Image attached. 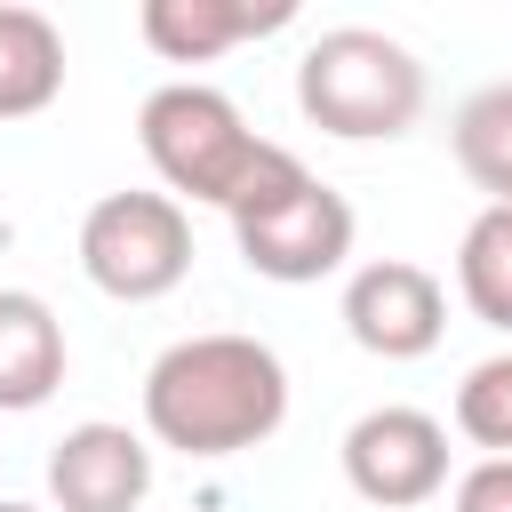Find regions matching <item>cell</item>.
<instances>
[{"mask_svg": "<svg viewBox=\"0 0 512 512\" xmlns=\"http://www.w3.org/2000/svg\"><path fill=\"white\" fill-rule=\"evenodd\" d=\"M280 416H288V368L256 336H232V328L176 336L144 368V432L160 448L240 456V448H264Z\"/></svg>", "mask_w": 512, "mask_h": 512, "instance_id": "obj_1", "label": "cell"}, {"mask_svg": "<svg viewBox=\"0 0 512 512\" xmlns=\"http://www.w3.org/2000/svg\"><path fill=\"white\" fill-rule=\"evenodd\" d=\"M136 144H144V160L160 168L168 192L208 200L224 216H248V208H264V200H280V192H296L312 176L288 144L256 136L240 120V104L224 88H208V80L152 88L144 112H136Z\"/></svg>", "mask_w": 512, "mask_h": 512, "instance_id": "obj_2", "label": "cell"}, {"mask_svg": "<svg viewBox=\"0 0 512 512\" xmlns=\"http://www.w3.org/2000/svg\"><path fill=\"white\" fill-rule=\"evenodd\" d=\"M296 104L320 136L344 144H376V136H408L424 112V64L376 32V24H336L304 48L296 64Z\"/></svg>", "mask_w": 512, "mask_h": 512, "instance_id": "obj_3", "label": "cell"}, {"mask_svg": "<svg viewBox=\"0 0 512 512\" xmlns=\"http://www.w3.org/2000/svg\"><path fill=\"white\" fill-rule=\"evenodd\" d=\"M80 272L120 296V304H152L192 272V216L168 192H104L80 216Z\"/></svg>", "mask_w": 512, "mask_h": 512, "instance_id": "obj_4", "label": "cell"}, {"mask_svg": "<svg viewBox=\"0 0 512 512\" xmlns=\"http://www.w3.org/2000/svg\"><path fill=\"white\" fill-rule=\"evenodd\" d=\"M352 232H360V224H352V200H344L336 184H320V176H304L296 192H280V200L232 216L240 264H248L256 280H280V288H304V280L344 272Z\"/></svg>", "mask_w": 512, "mask_h": 512, "instance_id": "obj_5", "label": "cell"}, {"mask_svg": "<svg viewBox=\"0 0 512 512\" xmlns=\"http://www.w3.org/2000/svg\"><path fill=\"white\" fill-rule=\"evenodd\" d=\"M344 480H352V496H368L384 512L440 496L448 488V424L424 408H368L344 432Z\"/></svg>", "mask_w": 512, "mask_h": 512, "instance_id": "obj_6", "label": "cell"}, {"mask_svg": "<svg viewBox=\"0 0 512 512\" xmlns=\"http://www.w3.org/2000/svg\"><path fill=\"white\" fill-rule=\"evenodd\" d=\"M344 328L376 360H424L448 336V288L408 256H376L344 280Z\"/></svg>", "mask_w": 512, "mask_h": 512, "instance_id": "obj_7", "label": "cell"}, {"mask_svg": "<svg viewBox=\"0 0 512 512\" xmlns=\"http://www.w3.org/2000/svg\"><path fill=\"white\" fill-rule=\"evenodd\" d=\"M48 496L56 512H136L152 496V448L128 424H72L48 448Z\"/></svg>", "mask_w": 512, "mask_h": 512, "instance_id": "obj_8", "label": "cell"}, {"mask_svg": "<svg viewBox=\"0 0 512 512\" xmlns=\"http://www.w3.org/2000/svg\"><path fill=\"white\" fill-rule=\"evenodd\" d=\"M296 8L288 0H144V40L168 56V64H208V56H224V48H240V40H264V32H280Z\"/></svg>", "mask_w": 512, "mask_h": 512, "instance_id": "obj_9", "label": "cell"}, {"mask_svg": "<svg viewBox=\"0 0 512 512\" xmlns=\"http://www.w3.org/2000/svg\"><path fill=\"white\" fill-rule=\"evenodd\" d=\"M64 384V320L32 288H0V416L40 408Z\"/></svg>", "mask_w": 512, "mask_h": 512, "instance_id": "obj_10", "label": "cell"}, {"mask_svg": "<svg viewBox=\"0 0 512 512\" xmlns=\"http://www.w3.org/2000/svg\"><path fill=\"white\" fill-rule=\"evenodd\" d=\"M64 88V32L40 8H0V120L48 112Z\"/></svg>", "mask_w": 512, "mask_h": 512, "instance_id": "obj_11", "label": "cell"}, {"mask_svg": "<svg viewBox=\"0 0 512 512\" xmlns=\"http://www.w3.org/2000/svg\"><path fill=\"white\" fill-rule=\"evenodd\" d=\"M456 168L488 192V208H512V80L480 88L456 112Z\"/></svg>", "mask_w": 512, "mask_h": 512, "instance_id": "obj_12", "label": "cell"}, {"mask_svg": "<svg viewBox=\"0 0 512 512\" xmlns=\"http://www.w3.org/2000/svg\"><path fill=\"white\" fill-rule=\"evenodd\" d=\"M456 288L488 328H512V208H480L456 240Z\"/></svg>", "mask_w": 512, "mask_h": 512, "instance_id": "obj_13", "label": "cell"}, {"mask_svg": "<svg viewBox=\"0 0 512 512\" xmlns=\"http://www.w3.org/2000/svg\"><path fill=\"white\" fill-rule=\"evenodd\" d=\"M456 432L488 456H512V352L480 360L464 384H456Z\"/></svg>", "mask_w": 512, "mask_h": 512, "instance_id": "obj_14", "label": "cell"}, {"mask_svg": "<svg viewBox=\"0 0 512 512\" xmlns=\"http://www.w3.org/2000/svg\"><path fill=\"white\" fill-rule=\"evenodd\" d=\"M456 512H512V456H480L456 480Z\"/></svg>", "mask_w": 512, "mask_h": 512, "instance_id": "obj_15", "label": "cell"}, {"mask_svg": "<svg viewBox=\"0 0 512 512\" xmlns=\"http://www.w3.org/2000/svg\"><path fill=\"white\" fill-rule=\"evenodd\" d=\"M0 512H40V504H16V496H0Z\"/></svg>", "mask_w": 512, "mask_h": 512, "instance_id": "obj_16", "label": "cell"}]
</instances>
